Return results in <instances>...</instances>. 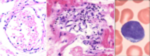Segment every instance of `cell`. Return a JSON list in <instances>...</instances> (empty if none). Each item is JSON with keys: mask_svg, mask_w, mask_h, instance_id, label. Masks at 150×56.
<instances>
[{"mask_svg": "<svg viewBox=\"0 0 150 56\" xmlns=\"http://www.w3.org/2000/svg\"><path fill=\"white\" fill-rule=\"evenodd\" d=\"M121 33L125 39L132 43L140 42L144 38L145 32L142 25L137 21H128L121 28Z\"/></svg>", "mask_w": 150, "mask_h": 56, "instance_id": "1", "label": "cell"}]
</instances>
